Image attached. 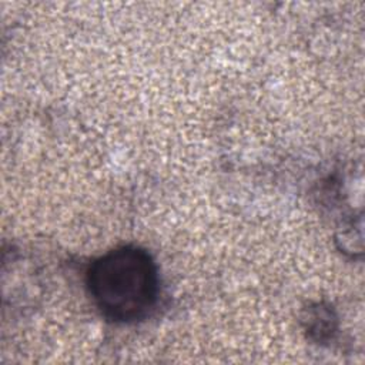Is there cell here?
<instances>
[{"label":"cell","instance_id":"obj_1","mask_svg":"<svg viewBox=\"0 0 365 365\" xmlns=\"http://www.w3.org/2000/svg\"><path fill=\"white\" fill-rule=\"evenodd\" d=\"M86 288L107 321L133 324L145 319L160 297V275L153 257L135 245H123L96 258L86 272Z\"/></svg>","mask_w":365,"mask_h":365}]
</instances>
